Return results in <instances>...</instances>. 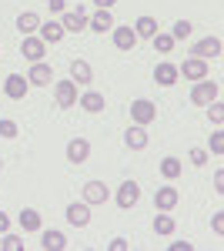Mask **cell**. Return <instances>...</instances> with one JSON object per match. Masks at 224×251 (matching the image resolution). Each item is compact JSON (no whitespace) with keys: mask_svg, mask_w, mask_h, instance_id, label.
Returning <instances> with one entry per match:
<instances>
[{"mask_svg":"<svg viewBox=\"0 0 224 251\" xmlns=\"http://www.w3.org/2000/svg\"><path fill=\"white\" fill-rule=\"evenodd\" d=\"M221 97V87H218V80H194V87H191V100L194 104H211V100H218Z\"/></svg>","mask_w":224,"mask_h":251,"instance_id":"6da1fadb","label":"cell"},{"mask_svg":"<svg viewBox=\"0 0 224 251\" xmlns=\"http://www.w3.org/2000/svg\"><path fill=\"white\" fill-rule=\"evenodd\" d=\"M131 121H134V124H141V127H148L150 121H157V104H150L148 97L134 100V104H131Z\"/></svg>","mask_w":224,"mask_h":251,"instance_id":"7a4b0ae2","label":"cell"},{"mask_svg":"<svg viewBox=\"0 0 224 251\" xmlns=\"http://www.w3.org/2000/svg\"><path fill=\"white\" fill-rule=\"evenodd\" d=\"M137 201H141V184H137V181H124V184L117 188V208H121V211H131Z\"/></svg>","mask_w":224,"mask_h":251,"instance_id":"3957f363","label":"cell"},{"mask_svg":"<svg viewBox=\"0 0 224 251\" xmlns=\"http://www.w3.org/2000/svg\"><path fill=\"white\" fill-rule=\"evenodd\" d=\"M60 27H64V34H80V30H87V14H84V7H77V10H64Z\"/></svg>","mask_w":224,"mask_h":251,"instance_id":"277c9868","label":"cell"},{"mask_svg":"<svg viewBox=\"0 0 224 251\" xmlns=\"http://www.w3.org/2000/svg\"><path fill=\"white\" fill-rule=\"evenodd\" d=\"M177 74L184 80H204L207 77V60H201V57H187L181 67H177Z\"/></svg>","mask_w":224,"mask_h":251,"instance_id":"5b68a950","label":"cell"},{"mask_svg":"<svg viewBox=\"0 0 224 251\" xmlns=\"http://www.w3.org/2000/svg\"><path fill=\"white\" fill-rule=\"evenodd\" d=\"M54 97H57V107H77V84L74 80H57Z\"/></svg>","mask_w":224,"mask_h":251,"instance_id":"8992f818","label":"cell"},{"mask_svg":"<svg viewBox=\"0 0 224 251\" xmlns=\"http://www.w3.org/2000/svg\"><path fill=\"white\" fill-rule=\"evenodd\" d=\"M27 91H30V80L20 77V74H10V77L3 80V94L10 97V100H24Z\"/></svg>","mask_w":224,"mask_h":251,"instance_id":"52a82bcc","label":"cell"},{"mask_svg":"<svg viewBox=\"0 0 224 251\" xmlns=\"http://www.w3.org/2000/svg\"><path fill=\"white\" fill-rule=\"evenodd\" d=\"M177 201H181V194H177V188H171V184L157 188V194H154V208L157 211H174Z\"/></svg>","mask_w":224,"mask_h":251,"instance_id":"ba28073f","label":"cell"},{"mask_svg":"<svg viewBox=\"0 0 224 251\" xmlns=\"http://www.w3.org/2000/svg\"><path fill=\"white\" fill-rule=\"evenodd\" d=\"M191 54H194V57H201V60L221 57V37H204V40H198Z\"/></svg>","mask_w":224,"mask_h":251,"instance_id":"9c48e42d","label":"cell"},{"mask_svg":"<svg viewBox=\"0 0 224 251\" xmlns=\"http://www.w3.org/2000/svg\"><path fill=\"white\" fill-rule=\"evenodd\" d=\"M67 221H71L74 228H87V225H91V204H87V201L67 204Z\"/></svg>","mask_w":224,"mask_h":251,"instance_id":"30bf717a","label":"cell"},{"mask_svg":"<svg viewBox=\"0 0 224 251\" xmlns=\"http://www.w3.org/2000/svg\"><path fill=\"white\" fill-rule=\"evenodd\" d=\"M27 80H30V87H50V80H54V71H50V64L37 60V64L30 67Z\"/></svg>","mask_w":224,"mask_h":251,"instance_id":"8fae6325","label":"cell"},{"mask_svg":"<svg viewBox=\"0 0 224 251\" xmlns=\"http://www.w3.org/2000/svg\"><path fill=\"white\" fill-rule=\"evenodd\" d=\"M44 50H47V44H44L40 37H34V34H30V37H24V44H20V54L30 60V64L44 60Z\"/></svg>","mask_w":224,"mask_h":251,"instance_id":"7c38bea8","label":"cell"},{"mask_svg":"<svg viewBox=\"0 0 224 251\" xmlns=\"http://www.w3.org/2000/svg\"><path fill=\"white\" fill-rule=\"evenodd\" d=\"M114 47L124 50V54H131L134 47H137V34H134V27H114Z\"/></svg>","mask_w":224,"mask_h":251,"instance_id":"4fadbf2b","label":"cell"},{"mask_svg":"<svg viewBox=\"0 0 224 251\" xmlns=\"http://www.w3.org/2000/svg\"><path fill=\"white\" fill-rule=\"evenodd\" d=\"M177 64H171V60H161L157 67H154V80L161 84V87H171V84H177Z\"/></svg>","mask_w":224,"mask_h":251,"instance_id":"5bb4252c","label":"cell"},{"mask_svg":"<svg viewBox=\"0 0 224 251\" xmlns=\"http://www.w3.org/2000/svg\"><path fill=\"white\" fill-rule=\"evenodd\" d=\"M87 157H91V141L74 137V141L67 144V161H71V164H84Z\"/></svg>","mask_w":224,"mask_h":251,"instance_id":"9a60e30c","label":"cell"},{"mask_svg":"<svg viewBox=\"0 0 224 251\" xmlns=\"http://www.w3.org/2000/svg\"><path fill=\"white\" fill-rule=\"evenodd\" d=\"M107 198H111V191H107L104 181H87V184H84V201H87V204H104Z\"/></svg>","mask_w":224,"mask_h":251,"instance_id":"2e32d148","label":"cell"},{"mask_svg":"<svg viewBox=\"0 0 224 251\" xmlns=\"http://www.w3.org/2000/svg\"><path fill=\"white\" fill-rule=\"evenodd\" d=\"M37 34H40L44 44H60V40H64V27H60V20H47V24L40 20Z\"/></svg>","mask_w":224,"mask_h":251,"instance_id":"e0dca14e","label":"cell"},{"mask_svg":"<svg viewBox=\"0 0 224 251\" xmlns=\"http://www.w3.org/2000/svg\"><path fill=\"white\" fill-rule=\"evenodd\" d=\"M148 131H144V127H141V124H134V127H127V134H124V144H127V148H131V151H144V148H148Z\"/></svg>","mask_w":224,"mask_h":251,"instance_id":"ac0fdd59","label":"cell"},{"mask_svg":"<svg viewBox=\"0 0 224 251\" xmlns=\"http://www.w3.org/2000/svg\"><path fill=\"white\" fill-rule=\"evenodd\" d=\"M87 27H91L94 34H107V30H114V17H111V10H97L94 17H87Z\"/></svg>","mask_w":224,"mask_h":251,"instance_id":"d6986e66","label":"cell"},{"mask_svg":"<svg viewBox=\"0 0 224 251\" xmlns=\"http://www.w3.org/2000/svg\"><path fill=\"white\" fill-rule=\"evenodd\" d=\"M71 80H74V84H91L94 80V71H91V64H87V60H71Z\"/></svg>","mask_w":224,"mask_h":251,"instance_id":"ffe728a7","label":"cell"},{"mask_svg":"<svg viewBox=\"0 0 224 251\" xmlns=\"http://www.w3.org/2000/svg\"><path fill=\"white\" fill-rule=\"evenodd\" d=\"M77 104H80L87 114H100V111H104V94H97V91H87V94L77 97Z\"/></svg>","mask_w":224,"mask_h":251,"instance_id":"44dd1931","label":"cell"},{"mask_svg":"<svg viewBox=\"0 0 224 251\" xmlns=\"http://www.w3.org/2000/svg\"><path fill=\"white\" fill-rule=\"evenodd\" d=\"M40 27V14H34V10H24L17 17V30L24 34V37H30V34H37Z\"/></svg>","mask_w":224,"mask_h":251,"instance_id":"7402d4cb","label":"cell"},{"mask_svg":"<svg viewBox=\"0 0 224 251\" xmlns=\"http://www.w3.org/2000/svg\"><path fill=\"white\" fill-rule=\"evenodd\" d=\"M40 245H44V251H64L67 248V238L60 231H44L40 228Z\"/></svg>","mask_w":224,"mask_h":251,"instance_id":"603a6c76","label":"cell"},{"mask_svg":"<svg viewBox=\"0 0 224 251\" xmlns=\"http://www.w3.org/2000/svg\"><path fill=\"white\" fill-rule=\"evenodd\" d=\"M20 228H24V231H40V228H44V218H40V211H34V208H24V211H20Z\"/></svg>","mask_w":224,"mask_h":251,"instance_id":"cb8c5ba5","label":"cell"},{"mask_svg":"<svg viewBox=\"0 0 224 251\" xmlns=\"http://www.w3.org/2000/svg\"><path fill=\"white\" fill-rule=\"evenodd\" d=\"M134 34H137V37H154V34H157V20L154 17H148V14H144V17H137V24H134Z\"/></svg>","mask_w":224,"mask_h":251,"instance_id":"d4e9b609","label":"cell"},{"mask_svg":"<svg viewBox=\"0 0 224 251\" xmlns=\"http://www.w3.org/2000/svg\"><path fill=\"white\" fill-rule=\"evenodd\" d=\"M181 171H184V164H181V157H164V161H161V174H164L168 181H174V177H177Z\"/></svg>","mask_w":224,"mask_h":251,"instance_id":"484cf974","label":"cell"},{"mask_svg":"<svg viewBox=\"0 0 224 251\" xmlns=\"http://www.w3.org/2000/svg\"><path fill=\"white\" fill-rule=\"evenodd\" d=\"M174 228H177L174 218H171L168 211H157V218H154V231L157 234H174Z\"/></svg>","mask_w":224,"mask_h":251,"instance_id":"4316f807","label":"cell"},{"mask_svg":"<svg viewBox=\"0 0 224 251\" xmlns=\"http://www.w3.org/2000/svg\"><path fill=\"white\" fill-rule=\"evenodd\" d=\"M150 40H154V50H161V54H171V50H174V44H177L171 34H161V30H157Z\"/></svg>","mask_w":224,"mask_h":251,"instance_id":"83f0119b","label":"cell"},{"mask_svg":"<svg viewBox=\"0 0 224 251\" xmlns=\"http://www.w3.org/2000/svg\"><path fill=\"white\" fill-rule=\"evenodd\" d=\"M191 30H194V24H191V20H177V24H174V30H171V37H174V40H187V37H191Z\"/></svg>","mask_w":224,"mask_h":251,"instance_id":"f1b7e54d","label":"cell"},{"mask_svg":"<svg viewBox=\"0 0 224 251\" xmlns=\"http://www.w3.org/2000/svg\"><path fill=\"white\" fill-rule=\"evenodd\" d=\"M207 117H211V124H214V127H221V124H224V107L218 104V100H211V104H207Z\"/></svg>","mask_w":224,"mask_h":251,"instance_id":"f546056e","label":"cell"},{"mask_svg":"<svg viewBox=\"0 0 224 251\" xmlns=\"http://www.w3.org/2000/svg\"><path fill=\"white\" fill-rule=\"evenodd\" d=\"M0 248L20 251V248H24V238H20V234H7V231H3V238H0Z\"/></svg>","mask_w":224,"mask_h":251,"instance_id":"4dcf8cb0","label":"cell"},{"mask_svg":"<svg viewBox=\"0 0 224 251\" xmlns=\"http://www.w3.org/2000/svg\"><path fill=\"white\" fill-rule=\"evenodd\" d=\"M0 137H7V141H14V137H17V121H10V117H3V121H0Z\"/></svg>","mask_w":224,"mask_h":251,"instance_id":"1f68e13d","label":"cell"},{"mask_svg":"<svg viewBox=\"0 0 224 251\" xmlns=\"http://www.w3.org/2000/svg\"><path fill=\"white\" fill-rule=\"evenodd\" d=\"M187 161H191L194 168H204V164H207V151H204V148H191V154H187Z\"/></svg>","mask_w":224,"mask_h":251,"instance_id":"d6a6232c","label":"cell"},{"mask_svg":"<svg viewBox=\"0 0 224 251\" xmlns=\"http://www.w3.org/2000/svg\"><path fill=\"white\" fill-rule=\"evenodd\" d=\"M211 154H224V134H221V127L211 134Z\"/></svg>","mask_w":224,"mask_h":251,"instance_id":"836d02e7","label":"cell"},{"mask_svg":"<svg viewBox=\"0 0 224 251\" xmlns=\"http://www.w3.org/2000/svg\"><path fill=\"white\" fill-rule=\"evenodd\" d=\"M211 228H214V234H224V211H218L211 218Z\"/></svg>","mask_w":224,"mask_h":251,"instance_id":"e575fe53","label":"cell"},{"mask_svg":"<svg viewBox=\"0 0 224 251\" xmlns=\"http://www.w3.org/2000/svg\"><path fill=\"white\" fill-rule=\"evenodd\" d=\"M107 248H111V251H127V248H131V241H127V238H114Z\"/></svg>","mask_w":224,"mask_h":251,"instance_id":"d590c367","label":"cell"},{"mask_svg":"<svg viewBox=\"0 0 224 251\" xmlns=\"http://www.w3.org/2000/svg\"><path fill=\"white\" fill-rule=\"evenodd\" d=\"M47 7H50V14H64L67 10V0H47Z\"/></svg>","mask_w":224,"mask_h":251,"instance_id":"8d00e7d4","label":"cell"},{"mask_svg":"<svg viewBox=\"0 0 224 251\" xmlns=\"http://www.w3.org/2000/svg\"><path fill=\"white\" fill-rule=\"evenodd\" d=\"M214 191H218V194H224V171H218V174H214Z\"/></svg>","mask_w":224,"mask_h":251,"instance_id":"74e56055","label":"cell"},{"mask_svg":"<svg viewBox=\"0 0 224 251\" xmlns=\"http://www.w3.org/2000/svg\"><path fill=\"white\" fill-rule=\"evenodd\" d=\"M191 248H194L191 241H174V245H171V251H191Z\"/></svg>","mask_w":224,"mask_h":251,"instance_id":"f35d334b","label":"cell"},{"mask_svg":"<svg viewBox=\"0 0 224 251\" xmlns=\"http://www.w3.org/2000/svg\"><path fill=\"white\" fill-rule=\"evenodd\" d=\"M94 3H97V10H111L117 0H94Z\"/></svg>","mask_w":224,"mask_h":251,"instance_id":"ab89813d","label":"cell"},{"mask_svg":"<svg viewBox=\"0 0 224 251\" xmlns=\"http://www.w3.org/2000/svg\"><path fill=\"white\" fill-rule=\"evenodd\" d=\"M3 231H10V218L0 211V234H3Z\"/></svg>","mask_w":224,"mask_h":251,"instance_id":"60d3db41","label":"cell"},{"mask_svg":"<svg viewBox=\"0 0 224 251\" xmlns=\"http://www.w3.org/2000/svg\"><path fill=\"white\" fill-rule=\"evenodd\" d=\"M0 171H3V157H0Z\"/></svg>","mask_w":224,"mask_h":251,"instance_id":"b9f144b4","label":"cell"}]
</instances>
